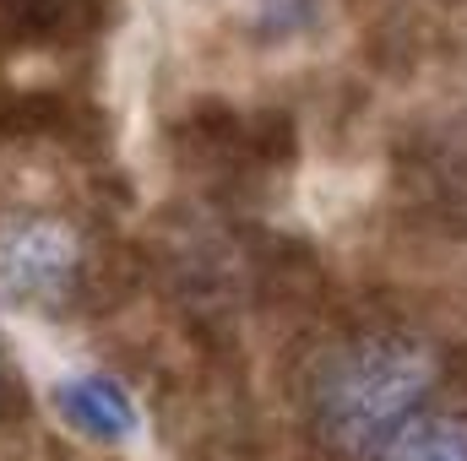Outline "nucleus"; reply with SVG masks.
<instances>
[{
  "label": "nucleus",
  "instance_id": "nucleus-1",
  "mask_svg": "<svg viewBox=\"0 0 467 461\" xmlns=\"http://www.w3.org/2000/svg\"><path fill=\"white\" fill-rule=\"evenodd\" d=\"M441 347L408 326H364L327 343L305 380V413L327 451L380 456L408 424H419L441 385Z\"/></svg>",
  "mask_w": 467,
  "mask_h": 461
},
{
  "label": "nucleus",
  "instance_id": "nucleus-2",
  "mask_svg": "<svg viewBox=\"0 0 467 461\" xmlns=\"http://www.w3.org/2000/svg\"><path fill=\"white\" fill-rule=\"evenodd\" d=\"M88 271H93L88 239L66 218H49V212L0 218V299L5 304L60 315L88 293Z\"/></svg>",
  "mask_w": 467,
  "mask_h": 461
},
{
  "label": "nucleus",
  "instance_id": "nucleus-3",
  "mask_svg": "<svg viewBox=\"0 0 467 461\" xmlns=\"http://www.w3.org/2000/svg\"><path fill=\"white\" fill-rule=\"evenodd\" d=\"M174 147L180 158L213 169L218 179H255L272 174L277 163H294V119L283 109L244 115L229 104H202L185 109V119L174 125Z\"/></svg>",
  "mask_w": 467,
  "mask_h": 461
},
{
  "label": "nucleus",
  "instance_id": "nucleus-4",
  "mask_svg": "<svg viewBox=\"0 0 467 461\" xmlns=\"http://www.w3.org/2000/svg\"><path fill=\"white\" fill-rule=\"evenodd\" d=\"M55 407H60V418L77 435H88L99 446H125L141 429V413H136L130 391L115 374H71V380H60L55 385Z\"/></svg>",
  "mask_w": 467,
  "mask_h": 461
},
{
  "label": "nucleus",
  "instance_id": "nucleus-5",
  "mask_svg": "<svg viewBox=\"0 0 467 461\" xmlns=\"http://www.w3.org/2000/svg\"><path fill=\"white\" fill-rule=\"evenodd\" d=\"M375 461H467V413H424Z\"/></svg>",
  "mask_w": 467,
  "mask_h": 461
},
{
  "label": "nucleus",
  "instance_id": "nucleus-6",
  "mask_svg": "<svg viewBox=\"0 0 467 461\" xmlns=\"http://www.w3.org/2000/svg\"><path fill=\"white\" fill-rule=\"evenodd\" d=\"M316 16H321V0H255L250 5V27L266 44H294L316 33Z\"/></svg>",
  "mask_w": 467,
  "mask_h": 461
},
{
  "label": "nucleus",
  "instance_id": "nucleus-7",
  "mask_svg": "<svg viewBox=\"0 0 467 461\" xmlns=\"http://www.w3.org/2000/svg\"><path fill=\"white\" fill-rule=\"evenodd\" d=\"M11 413H22V380L11 374V364H5V353H0V424H5Z\"/></svg>",
  "mask_w": 467,
  "mask_h": 461
}]
</instances>
